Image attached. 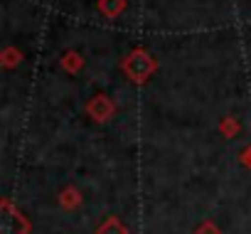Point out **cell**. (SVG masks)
<instances>
[{"label": "cell", "mask_w": 251, "mask_h": 234, "mask_svg": "<svg viewBox=\"0 0 251 234\" xmlns=\"http://www.w3.org/2000/svg\"><path fill=\"white\" fill-rule=\"evenodd\" d=\"M99 234H126V232H123V227H121L116 219H108V222L99 229Z\"/></svg>", "instance_id": "1"}]
</instances>
